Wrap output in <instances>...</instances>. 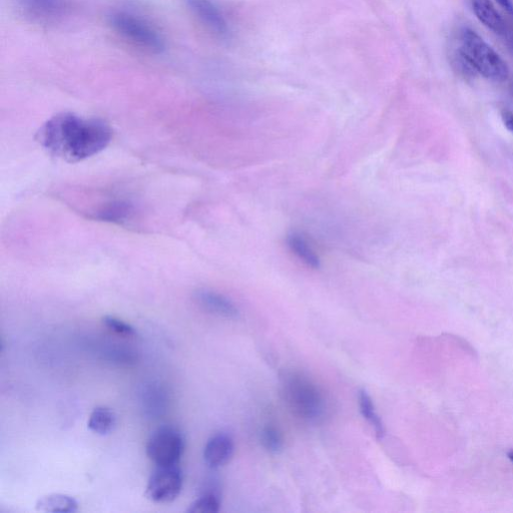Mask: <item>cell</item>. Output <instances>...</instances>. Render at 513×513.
Returning <instances> with one entry per match:
<instances>
[{
	"label": "cell",
	"mask_w": 513,
	"mask_h": 513,
	"mask_svg": "<svg viewBox=\"0 0 513 513\" xmlns=\"http://www.w3.org/2000/svg\"><path fill=\"white\" fill-rule=\"evenodd\" d=\"M110 24L117 34L140 49L158 55L166 50L162 35L137 16L124 12L115 13L110 17Z\"/></svg>",
	"instance_id": "obj_4"
},
{
	"label": "cell",
	"mask_w": 513,
	"mask_h": 513,
	"mask_svg": "<svg viewBox=\"0 0 513 513\" xmlns=\"http://www.w3.org/2000/svg\"><path fill=\"white\" fill-rule=\"evenodd\" d=\"M289 250L307 267L319 269L321 265L318 254L307 239L300 233L291 232L286 239Z\"/></svg>",
	"instance_id": "obj_13"
},
{
	"label": "cell",
	"mask_w": 513,
	"mask_h": 513,
	"mask_svg": "<svg viewBox=\"0 0 513 513\" xmlns=\"http://www.w3.org/2000/svg\"><path fill=\"white\" fill-rule=\"evenodd\" d=\"M508 458L513 462V450L508 453Z\"/></svg>",
	"instance_id": "obj_23"
},
{
	"label": "cell",
	"mask_w": 513,
	"mask_h": 513,
	"mask_svg": "<svg viewBox=\"0 0 513 513\" xmlns=\"http://www.w3.org/2000/svg\"><path fill=\"white\" fill-rule=\"evenodd\" d=\"M359 406L362 416L374 428L378 439H382L385 435V426L377 414L374 403L366 390L359 392Z\"/></svg>",
	"instance_id": "obj_18"
},
{
	"label": "cell",
	"mask_w": 513,
	"mask_h": 513,
	"mask_svg": "<svg viewBox=\"0 0 513 513\" xmlns=\"http://www.w3.org/2000/svg\"><path fill=\"white\" fill-rule=\"evenodd\" d=\"M36 509L50 513H75L79 510V502L70 495L54 493L41 497Z\"/></svg>",
	"instance_id": "obj_15"
},
{
	"label": "cell",
	"mask_w": 513,
	"mask_h": 513,
	"mask_svg": "<svg viewBox=\"0 0 513 513\" xmlns=\"http://www.w3.org/2000/svg\"><path fill=\"white\" fill-rule=\"evenodd\" d=\"M166 389L160 384L151 383L146 385L142 391V403L144 411L153 418L162 415L168 404Z\"/></svg>",
	"instance_id": "obj_12"
},
{
	"label": "cell",
	"mask_w": 513,
	"mask_h": 513,
	"mask_svg": "<svg viewBox=\"0 0 513 513\" xmlns=\"http://www.w3.org/2000/svg\"><path fill=\"white\" fill-rule=\"evenodd\" d=\"M476 18L489 30L497 35L505 32V24L490 0H471Z\"/></svg>",
	"instance_id": "obj_14"
},
{
	"label": "cell",
	"mask_w": 513,
	"mask_h": 513,
	"mask_svg": "<svg viewBox=\"0 0 513 513\" xmlns=\"http://www.w3.org/2000/svg\"><path fill=\"white\" fill-rule=\"evenodd\" d=\"M17 3L29 17L50 22L65 14L69 0H17Z\"/></svg>",
	"instance_id": "obj_8"
},
{
	"label": "cell",
	"mask_w": 513,
	"mask_h": 513,
	"mask_svg": "<svg viewBox=\"0 0 513 513\" xmlns=\"http://www.w3.org/2000/svg\"><path fill=\"white\" fill-rule=\"evenodd\" d=\"M260 440L263 447L274 454L280 453L284 447V438L281 432L272 426H267L261 430Z\"/></svg>",
	"instance_id": "obj_19"
},
{
	"label": "cell",
	"mask_w": 513,
	"mask_h": 513,
	"mask_svg": "<svg viewBox=\"0 0 513 513\" xmlns=\"http://www.w3.org/2000/svg\"><path fill=\"white\" fill-rule=\"evenodd\" d=\"M135 208L126 201H114L105 205L96 215L102 221L120 223L131 218Z\"/></svg>",
	"instance_id": "obj_17"
},
{
	"label": "cell",
	"mask_w": 513,
	"mask_h": 513,
	"mask_svg": "<svg viewBox=\"0 0 513 513\" xmlns=\"http://www.w3.org/2000/svg\"><path fill=\"white\" fill-rule=\"evenodd\" d=\"M117 422L115 411L108 407H97L90 415L88 427L98 435L107 436L115 430Z\"/></svg>",
	"instance_id": "obj_16"
},
{
	"label": "cell",
	"mask_w": 513,
	"mask_h": 513,
	"mask_svg": "<svg viewBox=\"0 0 513 513\" xmlns=\"http://www.w3.org/2000/svg\"><path fill=\"white\" fill-rule=\"evenodd\" d=\"M502 120L505 127L513 133V113L509 111H504L502 113Z\"/></svg>",
	"instance_id": "obj_21"
},
{
	"label": "cell",
	"mask_w": 513,
	"mask_h": 513,
	"mask_svg": "<svg viewBox=\"0 0 513 513\" xmlns=\"http://www.w3.org/2000/svg\"><path fill=\"white\" fill-rule=\"evenodd\" d=\"M103 324L110 331L114 332L119 336L132 338L137 335V331L132 325L114 316H105L103 318Z\"/></svg>",
	"instance_id": "obj_20"
},
{
	"label": "cell",
	"mask_w": 513,
	"mask_h": 513,
	"mask_svg": "<svg viewBox=\"0 0 513 513\" xmlns=\"http://www.w3.org/2000/svg\"><path fill=\"white\" fill-rule=\"evenodd\" d=\"M184 472L179 464L156 465L146 487V496L155 503H171L182 492Z\"/></svg>",
	"instance_id": "obj_6"
},
{
	"label": "cell",
	"mask_w": 513,
	"mask_h": 513,
	"mask_svg": "<svg viewBox=\"0 0 513 513\" xmlns=\"http://www.w3.org/2000/svg\"><path fill=\"white\" fill-rule=\"evenodd\" d=\"M221 490L214 479L207 480L200 488L198 497L191 503L189 513H217L222 500Z\"/></svg>",
	"instance_id": "obj_11"
},
{
	"label": "cell",
	"mask_w": 513,
	"mask_h": 513,
	"mask_svg": "<svg viewBox=\"0 0 513 513\" xmlns=\"http://www.w3.org/2000/svg\"><path fill=\"white\" fill-rule=\"evenodd\" d=\"M186 440L183 432L172 425L156 429L148 439L147 455L156 465L179 464L184 451Z\"/></svg>",
	"instance_id": "obj_5"
},
{
	"label": "cell",
	"mask_w": 513,
	"mask_h": 513,
	"mask_svg": "<svg viewBox=\"0 0 513 513\" xmlns=\"http://www.w3.org/2000/svg\"><path fill=\"white\" fill-rule=\"evenodd\" d=\"M112 137L110 126L101 120L62 113L44 124L37 139L50 155L78 163L103 152Z\"/></svg>",
	"instance_id": "obj_1"
},
{
	"label": "cell",
	"mask_w": 513,
	"mask_h": 513,
	"mask_svg": "<svg viewBox=\"0 0 513 513\" xmlns=\"http://www.w3.org/2000/svg\"><path fill=\"white\" fill-rule=\"evenodd\" d=\"M192 14L212 34L222 40L230 39L232 30L222 9L214 0H185Z\"/></svg>",
	"instance_id": "obj_7"
},
{
	"label": "cell",
	"mask_w": 513,
	"mask_h": 513,
	"mask_svg": "<svg viewBox=\"0 0 513 513\" xmlns=\"http://www.w3.org/2000/svg\"><path fill=\"white\" fill-rule=\"evenodd\" d=\"M196 302L207 312L227 318L236 319L239 317V309L226 296L207 289L198 290L195 293Z\"/></svg>",
	"instance_id": "obj_10"
},
{
	"label": "cell",
	"mask_w": 513,
	"mask_h": 513,
	"mask_svg": "<svg viewBox=\"0 0 513 513\" xmlns=\"http://www.w3.org/2000/svg\"><path fill=\"white\" fill-rule=\"evenodd\" d=\"M496 2L508 13L513 15V6L511 0H496Z\"/></svg>",
	"instance_id": "obj_22"
},
{
	"label": "cell",
	"mask_w": 513,
	"mask_h": 513,
	"mask_svg": "<svg viewBox=\"0 0 513 513\" xmlns=\"http://www.w3.org/2000/svg\"><path fill=\"white\" fill-rule=\"evenodd\" d=\"M283 395L292 412L303 420L316 422L326 410L319 387L300 373H287L282 381Z\"/></svg>",
	"instance_id": "obj_2"
},
{
	"label": "cell",
	"mask_w": 513,
	"mask_h": 513,
	"mask_svg": "<svg viewBox=\"0 0 513 513\" xmlns=\"http://www.w3.org/2000/svg\"><path fill=\"white\" fill-rule=\"evenodd\" d=\"M460 43L459 50L477 74L496 82L507 80L509 71L506 64L475 32L464 29Z\"/></svg>",
	"instance_id": "obj_3"
},
{
	"label": "cell",
	"mask_w": 513,
	"mask_h": 513,
	"mask_svg": "<svg viewBox=\"0 0 513 513\" xmlns=\"http://www.w3.org/2000/svg\"><path fill=\"white\" fill-rule=\"evenodd\" d=\"M234 451L233 438L229 434L218 433L208 440L204 449V459L210 468L218 469L231 460Z\"/></svg>",
	"instance_id": "obj_9"
}]
</instances>
